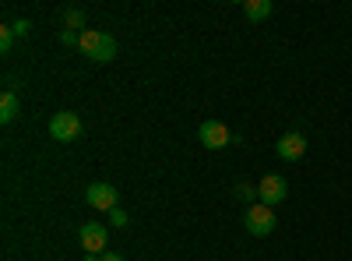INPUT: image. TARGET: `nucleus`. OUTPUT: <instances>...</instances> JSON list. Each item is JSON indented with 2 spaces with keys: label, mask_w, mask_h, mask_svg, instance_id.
I'll use <instances>...</instances> for the list:
<instances>
[{
  "label": "nucleus",
  "mask_w": 352,
  "mask_h": 261,
  "mask_svg": "<svg viewBox=\"0 0 352 261\" xmlns=\"http://www.w3.org/2000/svg\"><path fill=\"white\" fill-rule=\"evenodd\" d=\"M109 222H113V226H127V212H124V209H113V212H109Z\"/></svg>",
  "instance_id": "2eb2a0df"
},
{
  "label": "nucleus",
  "mask_w": 352,
  "mask_h": 261,
  "mask_svg": "<svg viewBox=\"0 0 352 261\" xmlns=\"http://www.w3.org/2000/svg\"><path fill=\"white\" fill-rule=\"evenodd\" d=\"M197 138H201L204 149H212V152L229 149V145H232V131H229L226 124H219V121H204L201 131H197Z\"/></svg>",
  "instance_id": "39448f33"
},
{
  "label": "nucleus",
  "mask_w": 352,
  "mask_h": 261,
  "mask_svg": "<svg viewBox=\"0 0 352 261\" xmlns=\"http://www.w3.org/2000/svg\"><path fill=\"white\" fill-rule=\"evenodd\" d=\"M272 11H275L272 0H247V4H243V14H247L250 21H264Z\"/></svg>",
  "instance_id": "9d476101"
},
{
  "label": "nucleus",
  "mask_w": 352,
  "mask_h": 261,
  "mask_svg": "<svg viewBox=\"0 0 352 261\" xmlns=\"http://www.w3.org/2000/svg\"><path fill=\"white\" fill-rule=\"evenodd\" d=\"M81 261H99V254H85Z\"/></svg>",
  "instance_id": "a211bd4d"
},
{
  "label": "nucleus",
  "mask_w": 352,
  "mask_h": 261,
  "mask_svg": "<svg viewBox=\"0 0 352 261\" xmlns=\"http://www.w3.org/2000/svg\"><path fill=\"white\" fill-rule=\"evenodd\" d=\"M85 201L92 209H99V212H113V209H120L116 201H120V194H116V187L113 184H92L85 191Z\"/></svg>",
  "instance_id": "0eeeda50"
},
{
  "label": "nucleus",
  "mask_w": 352,
  "mask_h": 261,
  "mask_svg": "<svg viewBox=\"0 0 352 261\" xmlns=\"http://www.w3.org/2000/svg\"><path fill=\"white\" fill-rule=\"evenodd\" d=\"M285 198H289V184H285V177H278V173H268V177H261V184H257V201H264L268 209H275V205H282Z\"/></svg>",
  "instance_id": "7ed1b4c3"
},
{
  "label": "nucleus",
  "mask_w": 352,
  "mask_h": 261,
  "mask_svg": "<svg viewBox=\"0 0 352 261\" xmlns=\"http://www.w3.org/2000/svg\"><path fill=\"white\" fill-rule=\"evenodd\" d=\"M64 21H67V28L74 32V28L85 25V11H81V8H67V11H64Z\"/></svg>",
  "instance_id": "9b49d317"
},
{
  "label": "nucleus",
  "mask_w": 352,
  "mask_h": 261,
  "mask_svg": "<svg viewBox=\"0 0 352 261\" xmlns=\"http://www.w3.org/2000/svg\"><path fill=\"white\" fill-rule=\"evenodd\" d=\"M78 240L88 254H106V244H109V229L102 222H85L78 229Z\"/></svg>",
  "instance_id": "423d86ee"
},
{
  "label": "nucleus",
  "mask_w": 352,
  "mask_h": 261,
  "mask_svg": "<svg viewBox=\"0 0 352 261\" xmlns=\"http://www.w3.org/2000/svg\"><path fill=\"white\" fill-rule=\"evenodd\" d=\"M275 152H278V159H285V163H296V159L307 156V138H303L300 131H289V134H282V138L275 141Z\"/></svg>",
  "instance_id": "6e6552de"
},
{
  "label": "nucleus",
  "mask_w": 352,
  "mask_h": 261,
  "mask_svg": "<svg viewBox=\"0 0 352 261\" xmlns=\"http://www.w3.org/2000/svg\"><path fill=\"white\" fill-rule=\"evenodd\" d=\"M11 28H14V36H28V28H32V25H28V21L21 18V21H14Z\"/></svg>",
  "instance_id": "dca6fc26"
},
{
  "label": "nucleus",
  "mask_w": 352,
  "mask_h": 261,
  "mask_svg": "<svg viewBox=\"0 0 352 261\" xmlns=\"http://www.w3.org/2000/svg\"><path fill=\"white\" fill-rule=\"evenodd\" d=\"M60 43H64V46H78V43H81V36H78V32H71V28H64V32H60Z\"/></svg>",
  "instance_id": "4468645a"
},
{
  "label": "nucleus",
  "mask_w": 352,
  "mask_h": 261,
  "mask_svg": "<svg viewBox=\"0 0 352 261\" xmlns=\"http://www.w3.org/2000/svg\"><path fill=\"white\" fill-rule=\"evenodd\" d=\"M81 53L88 56V61L96 64H109L116 61V39L109 32H99V28H88V32H81Z\"/></svg>",
  "instance_id": "f257e3e1"
},
{
  "label": "nucleus",
  "mask_w": 352,
  "mask_h": 261,
  "mask_svg": "<svg viewBox=\"0 0 352 261\" xmlns=\"http://www.w3.org/2000/svg\"><path fill=\"white\" fill-rule=\"evenodd\" d=\"M11 46H14V28L4 25V28H0V53H8Z\"/></svg>",
  "instance_id": "f8f14e48"
},
{
  "label": "nucleus",
  "mask_w": 352,
  "mask_h": 261,
  "mask_svg": "<svg viewBox=\"0 0 352 261\" xmlns=\"http://www.w3.org/2000/svg\"><path fill=\"white\" fill-rule=\"evenodd\" d=\"M99 261H124V254H113V251H106V254H99Z\"/></svg>",
  "instance_id": "f3484780"
},
{
  "label": "nucleus",
  "mask_w": 352,
  "mask_h": 261,
  "mask_svg": "<svg viewBox=\"0 0 352 261\" xmlns=\"http://www.w3.org/2000/svg\"><path fill=\"white\" fill-rule=\"evenodd\" d=\"M18 109H21L18 92H14V89H8L4 96H0V124H11V121L18 117Z\"/></svg>",
  "instance_id": "1a4fd4ad"
},
{
  "label": "nucleus",
  "mask_w": 352,
  "mask_h": 261,
  "mask_svg": "<svg viewBox=\"0 0 352 261\" xmlns=\"http://www.w3.org/2000/svg\"><path fill=\"white\" fill-rule=\"evenodd\" d=\"M243 226H247V233L250 237H268V233H275V209H268L264 201H254V205H247V212H243Z\"/></svg>",
  "instance_id": "f03ea898"
},
{
  "label": "nucleus",
  "mask_w": 352,
  "mask_h": 261,
  "mask_svg": "<svg viewBox=\"0 0 352 261\" xmlns=\"http://www.w3.org/2000/svg\"><path fill=\"white\" fill-rule=\"evenodd\" d=\"M236 194L247 201V205H254V201H257V187H250V184H240V187H236Z\"/></svg>",
  "instance_id": "ddd939ff"
},
{
  "label": "nucleus",
  "mask_w": 352,
  "mask_h": 261,
  "mask_svg": "<svg viewBox=\"0 0 352 261\" xmlns=\"http://www.w3.org/2000/svg\"><path fill=\"white\" fill-rule=\"evenodd\" d=\"M78 134H81L78 113H71V109L53 113V121H50V138L53 141H78Z\"/></svg>",
  "instance_id": "20e7f679"
}]
</instances>
